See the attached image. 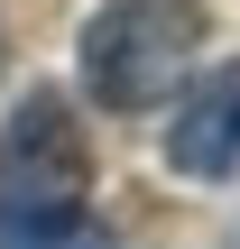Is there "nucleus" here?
Masks as SVG:
<instances>
[{
  "label": "nucleus",
  "mask_w": 240,
  "mask_h": 249,
  "mask_svg": "<svg viewBox=\"0 0 240 249\" xmlns=\"http://www.w3.org/2000/svg\"><path fill=\"white\" fill-rule=\"evenodd\" d=\"M92 203V139L65 92L28 83V102L0 120V249L65 240Z\"/></svg>",
  "instance_id": "f257e3e1"
},
{
  "label": "nucleus",
  "mask_w": 240,
  "mask_h": 249,
  "mask_svg": "<svg viewBox=\"0 0 240 249\" xmlns=\"http://www.w3.org/2000/svg\"><path fill=\"white\" fill-rule=\"evenodd\" d=\"M203 55V0H102L74 37L83 92L102 111H157Z\"/></svg>",
  "instance_id": "f03ea898"
},
{
  "label": "nucleus",
  "mask_w": 240,
  "mask_h": 249,
  "mask_svg": "<svg viewBox=\"0 0 240 249\" xmlns=\"http://www.w3.org/2000/svg\"><path fill=\"white\" fill-rule=\"evenodd\" d=\"M166 166L185 185H240V55L194 74L166 120Z\"/></svg>",
  "instance_id": "7ed1b4c3"
},
{
  "label": "nucleus",
  "mask_w": 240,
  "mask_h": 249,
  "mask_svg": "<svg viewBox=\"0 0 240 249\" xmlns=\"http://www.w3.org/2000/svg\"><path fill=\"white\" fill-rule=\"evenodd\" d=\"M46 249H111V231H92V222H74L65 240H46Z\"/></svg>",
  "instance_id": "20e7f679"
},
{
  "label": "nucleus",
  "mask_w": 240,
  "mask_h": 249,
  "mask_svg": "<svg viewBox=\"0 0 240 249\" xmlns=\"http://www.w3.org/2000/svg\"><path fill=\"white\" fill-rule=\"evenodd\" d=\"M0 74H9V18H0Z\"/></svg>",
  "instance_id": "39448f33"
}]
</instances>
